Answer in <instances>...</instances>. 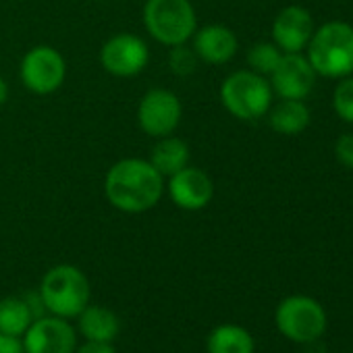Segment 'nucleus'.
I'll use <instances>...</instances> for the list:
<instances>
[{"label": "nucleus", "mask_w": 353, "mask_h": 353, "mask_svg": "<svg viewBox=\"0 0 353 353\" xmlns=\"http://www.w3.org/2000/svg\"><path fill=\"white\" fill-rule=\"evenodd\" d=\"M104 194L117 210L139 214L160 202L164 194V176L150 164V160L125 158L108 168Z\"/></svg>", "instance_id": "nucleus-1"}, {"label": "nucleus", "mask_w": 353, "mask_h": 353, "mask_svg": "<svg viewBox=\"0 0 353 353\" xmlns=\"http://www.w3.org/2000/svg\"><path fill=\"white\" fill-rule=\"evenodd\" d=\"M305 50L316 75L343 79L353 73V28L349 23L330 21L314 30Z\"/></svg>", "instance_id": "nucleus-2"}, {"label": "nucleus", "mask_w": 353, "mask_h": 353, "mask_svg": "<svg viewBox=\"0 0 353 353\" xmlns=\"http://www.w3.org/2000/svg\"><path fill=\"white\" fill-rule=\"evenodd\" d=\"M90 281L88 276L71 264H59L50 268L40 285V295L46 310L52 316L77 318L81 310L90 303Z\"/></svg>", "instance_id": "nucleus-3"}, {"label": "nucleus", "mask_w": 353, "mask_h": 353, "mask_svg": "<svg viewBox=\"0 0 353 353\" xmlns=\"http://www.w3.org/2000/svg\"><path fill=\"white\" fill-rule=\"evenodd\" d=\"M143 26L156 42L172 48L194 38L198 17L190 0H148Z\"/></svg>", "instance_id": "nucleus-4"}, {"label": "nucleus", "mask_w": 353, "mask_h": 353, "mask_svg": "<svg viewBox=\"0 0 353 353\" xmlns=\"http://www.w3.org/2000/svg\"><path fill=\"white\" fill-rule=\"evenodd\" d=\"M272 94L270 81L252 69L231 73L221 85L223 106L241 121H256L264 117L272 106Z\"/></svg>", "instance_id": "nucleus-5"}, {"label": "nucleus", "mask_w": 353, "mask_h": 353, "mask_svg": "<svg viewBox=\"0 0 353 353\" xmlns=\"http://www.w3.org/2000/svg\"><path fill=\"white\" fill-rule=\"evenodd\" d=\"M276 328L293 343H314L326 330L324 307L305 295H291L283 299L274 314Z\"/></svg>", "instance_id": "nucleus-6"}, {"label": "nucleus", "mask_w": 353, "mask_h": 353, "mask_svg": "<svg viewBox=\"0 0 353 353\" xmlns=\"http://www.w3.org/2000/svg\"><path fill=\"white\" fill-rule=\"evenodd\" d=\"M19 75L30 92L38 96H48L65 83L67 63L57 48L36 46L23 57Z\"/></svg>", "instance_id": "nucleus-7"}, {"label": "nucleus", "mask_w": 353, "mask_h": 353, "mask_svg": "<svg viewBox=\"0 0 353 353\" xmlns=\"http://www.w3.org/2000/svg\"><path fill=\"white\" fill-rule=\"evenodd\" d=\"M181 117H183L181 100L176 98V94L164 88H154L145 92L137 108V121L141 131L156 139L172 135V131L181 123Z\"/></svg>", "instance_id": "nucleus-8"}, {"label": "nucleus", "mask_w": 353, "mask_h": 353, "mask_svg": "<svg viewBox=\"0 0 353 353\" xmlns=\"http://www.w3.org/2000/svg\"><path fill=\"white\" fill-rule=\"evenodd\" d=\"M21 339L26 353H75L77 349V332L61 316L36 318Z\"/></svg>", "instance_id": "nucleus-9"}, {"label": "nucleus", "mask_w": 353, "mask_h": 353, "mask_svg": "<svg viewBox=\"0 0 353 353\" xmlns=\"http://www.w3.org/2000/svg\"><path fill=\"white\" fill-rule=\"evenodd\" d=\"M150 61V50L145 42L133 34H117L100 50V63L106 73L114 77L139 75Z\"/></svg>", "instance_id": "nucleus-10"}, {"label": "nucleus", "mask_w": 353, "mask_h": 353, "mask_svg": "<svg viewBox=\"0 0 353 353\" xmlns=\"http://www.w3.org/2000/svg\"><path fill=\"white\" fill-rule=\"evenodd\" d=\"M316 83V71L301 52H283L270 73V88L283 100H305Z\"/></svg>", "instance_id": "nucleus-11"}, {"label": "nucleus", "mask_w": 353, "mask_h": 353, "mask_svg": "<svg viewBox=\"0 0 353 353\" xmlns=\"http://www.w3.org/2000/svg\"><path fill=\"white\" fill-rule=\"evenodd\" d=\"M168 194L174 206L181 210H202L214 198V183L210 176L196 166H185L179 172L168 176Z\"/></svg>", "instance_id": "nucleus-12"}, {"label": "nucleus", "mask_w": 353, "mask_h": 353, "mask_svg": "<svg viewBox=\"0 0 353 353\" xmlns=\"http://www.w3.org/2000/svg\"><path fill=\"white\" fill-rule=\"evenodd\" d=\"M314 36V19L307 9L285 7L272 21V42L283 52H303Z\"/></svg>", "instance_id": "nucleus-13"}, {"label": "nucleus", "mask_w": 353, "mask_h": 353, "mask_svg": "<svg viewBox=\"0 0 353 353\" xmlns=\"http://www.w3.org/2000/svg\"><path fill=\"white\" fill-rule=\"evenodd\" d=\"M239 48L237 36L227 26H206L194 34V52L210 65L229 63Z\"/></svg>", "instance_id": "nucleus-14"}, {"label": "nucleus", "mask_w": 353, "mask_h": 353, "mask_svg": "<svg viewBox=\"0 0 353 353\" xmlns=\"http://www.w3.org/2000/svg\"><path fill=\"white\" fill-rule=\"evenodd\" d=\"M77 328L85 336V341L112 343L121 330V322L117 314L104 305H85L77 316Z\"/></svg>", "instance_id": "nucleus-15"}, {"label": "nucleus", "mask_w": 353, "mask_h": 353, "mask_svg": "<svg viewBox=\"0 0 353 353\" xmlns=\"http://www.w3.org/2000/svg\"><path fill=\"white\" fill-rule=\"evenodd\" d=\"M150 164L164 176H172L190 164V145L179 137H158L150 152Z\"/></svg>", "instance_id": "nucleus-16"}, {"label": "nucleus", "mask_w": 353, "mask_h": 353, "mask_svg": "<svg viewBox=\"0 0 353 353\" xmlns=\"http://www.w3.org/2000/svg\"><path fill=\"white\" fill-rule=\"evenodd\" d=\"M268 123L270 127L281 135H297L307 129L312 114L310 108L303 104V100H283L274 106H270Z\"/></svg>", "instance_id": "nucleus-17"}, {"label": "nucleus", "mask_w": 353, "mask_h": 353, "mask_svg": "<svg viewBox=\"0 0 353 353\" xmlns=\"http://www.w3.org/2000/svg\"><path fill=\"white\" fill-rule=\"evenodd\" d=\"M208 353H254V336L239 324L212 328L206 341Z\"/></svg>", "instance_id": "nucleus-18"}, {"label": "nucleus", "mask_w": 353, "mask_h": 353, "mask_svg": "<svg viewBox=\"0 0 353 353\" xmlns=\"http://www.w3.org/2000/svg\"><path fill=\"white\" fill-rule=\"evenodd\" d=\"M34 320L36 318H34L26 297L0 299V332L23 336Z\"/></svg>", "instance_id": "nucleus-19"}, {"label": "nucleus", "mask_w": 353, "mask_h": 353, "mask_svg": "<svg viewBox=\"0 0 353 353\" xmlns=\"http://www.w3.org/2000/svg\"><path fill=\"white\" fill-rule=\"evenodd\" d=\"M281 57H283V50L274 42L272 44L270 42H260V44H256V46L250 48L248 63H250V67H252L254 73L270 75L276 69Z\"/></svg>", "instance_id": "nucleus-20"}, {"label": "nucleus", "mask_w": 353, "mask_h": 353, "mask_svg": "<svg viewBox=\"0 0 353 353\" xmlns=\"http://www.w3.org/2000/svg\"><path fill=\"white\" fill-rule=\"evenodd\" d=\"M332 106L341 121L353 123V77L347 75L339 81L332 94Z\"/></svg>", "instance_id": "nucleus-21"}, {"label": "nucleus", "mask_w": 353, "mask_h": 353, "mask_svg": "<svg viewBox=\"0 0 353 353\" xmlns=\"http://www.w3.org/2000/svg\"><path fill=\"white\" fill-rule=\"evenodd\" d=\"M198 54L194 50H190L185 44L172 46L170 54H168V67L172 69L174 75H192L198 67Z\"/></svg>", "instance_id": "nucleus-22"}, {"label": "nucleus", "mask_w": 353, "mask_h": 353, "mask_svg": "<svg viewBox=\"0 0 353 353\" xmlns=\"http://www.w3.org/2000/svg\"><path fill=\"white\" fill-rule=\"evenodd\" d=\"M334 156L336 160L347 166V168H353V133H347V135H341L334 143Z\"/></svg>", "instance_id": "nucleus-23"}, {"label": "nucleus", "mask_w": 353, "mask_h": 353, "mask_svg": "<svg viewBox=\"0 0 353 353\" xmlns=\"http://www.w3.org/2000/svg\"><path fill=\"white\" fill-rule=\"evenodd\" d=\"M0 353H26L23 339L15 336V334L0 332Z\"/></svg>", "instance_id": "nucleus-24"}, {"label": "nucleus", "mask_w": 353, "mask_h": 353, "mask_svg": "<svg viewBox=\"0 0 353 353\" xmlns=\"http://www.w3.org/2000/svg\"><path fill=\"white\" fill-rule=\"evenodd\" d=\"M75 353H117L112 343H98V341H88L81 347L75 349Z\"/></svg>", "instance_id": "nucleus-25"}, {"label": "nucleus", "mask_w": 353, "mask_h": 353, "mask_svg": "<svg viewBox=\"0 0 353 353\" xmlns=\"http://www.w3.org/2000/svg\"><path fill=\"white\" fill-rule=\"evenodd\" d=\"M7 98H9V85L3 77H0V106L7 102Z\"/></svg>", "instance_id": "nucleus-26"}, {"label": "nucleus", "mask_w": 353, "mask_h": 353, "mask_svg": "<svg viewBox=\"0 0 353 353\" xmlns=\"http://www.w3.org/2000/svg\"><path fill=\"white\" fill-rule=\"evenodd\" d=\"M351 75H353V73H351Z\"/></svg>", "instance_id": "nucleus-27"}]
</instances>
